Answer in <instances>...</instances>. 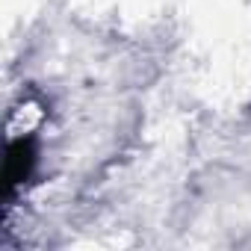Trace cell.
Listing matches in <instances>:
<instances>
[{
    "label": "cell",
    "mask_w": 251,
    "mask_h": 251,
    "mask_svg": "<svg viewBox=\"0 0 251 251\" xmlns=\"http://www.w3.org/2000/svg\"><path fill=\"white\" fill-rule=\"evenodd\" d=\"M33 163H36V148H33V142H30V139L12 142L9 151H6V186L12 189L15 183H21V180L30 175Z\"/></svg>",
    "instance_id": "6da1fadb"
}]
</instances>
